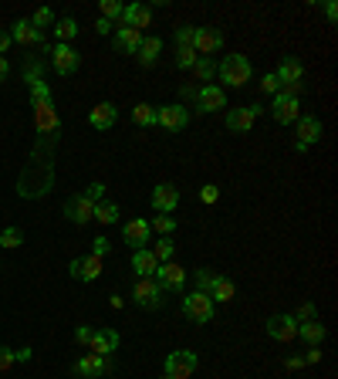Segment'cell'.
<instances>
[{
  "label": "cell",
  "instance_id": "obj_5",
  "mask_svg": "<svg viewBox=\"0 0 338 379\" xmlns=\"http://www.w3.org/2000/svg\"><path fill=\"white\" fill-rule=\"evenodd\" d=\"M47 54H51V65H54V72H58L61 78H68V75H75V72L82 68V54H78L71 44H58V47H51Z\"/></svg>",
  "mask_w": 338,
  "mask_h": 379
},
{
  "label": "cell",
  "instance_id": "obj_4",
  "mask_svg": "<svg viewBox=\"0 0 338 379\" xmlns=\"http://www.w3.org/2000/svg\"><path fill=\"white\" fill-rule=\"evenodd\" d=\"M132 301H135L139 308H146V312L159 308V305H163V288H159V281H156V278H139L135 288H132Z\"/></svg>",
  "mask_w": 338,
  "mask_h": 379
},
{
  "label": "cell",
  "instance_id": "obj_6",
  "mask_svg": "<svg viewBox=\"0 0 338 379\" xmlns=\"http://www.w3.org/2000/svg\"><path fill=\"white\" fill-rule=\"evenodd\" d=\"M156 126H163L166 132H183V129L190 126L186 105H183V102H176V105H159V109H156Z\"/></svg>",
  "mask_w": 338,
  "mask_h": 379
},
{
  "label": "cell",
  "instance_id": "obj_34",
  "mask_svg": "<svg viewBox=\"0 0 338 379\" xmlns=\"http://www.w3.org/2000/svg\"><path fill=\"white\" fill-rule=\"evenodd\" d=\"M216 278H220V271H210V268H200L196 271V292H203V295H210L213 285H216Z\"/></svg>",
  "mask_w": 338,
  "mask_h": 379
},
{
  "label": "cell",
  "instance_id": "obj_25",
  "mask_svg": "<svg viewBox=\"0 0 338 379\" xmlns=\"http://www.w3.org/2000/svg\"><path fill=\"white\" fill-rule=\"evenodd\" d=\"M139 65H146V68H153L156 61H159V54H163V41L159 38H142V44H139Z\"/></svg>",
  "mask_w": 338,
  "mask_h": 379
},
{
  "label": "cell",
  "instance_id": "obj_44",
  "mask_svg": "<svg viewBox=\"0 0 338 379\" xmlns=\"http://www.w3.org/2000/svg\"><path fill=\"white\" fill-rule=\"evenodd\" d=\"M84 197H88L91 204H98V200L105 197V183H88V186H84Z\"/></svg>",
  "mask_w": 338,
  "mask_h": 379
},
{
  "label": "cell",
  "instance_id": "obj_27",
  "mask_svg": "<svg viewBox=\"0 0 338 379\" xmlns=\"http://www.w3.org/2000/svg\"><path fill=\"white\" fill-rule=\"evenodd\" d=\"M210 298H213V305H216V301H234V298H237V285H234L230 278H223V274H220V278H216V285H213Z\"/></svg>",
  "mask_w": 338,
  "mask_h": 379
},
{
  "label": "cell",
  "instance_id": "obj_39",
  "mask_svg": "<svg viewBox=\"0 0 338 379\" xmlns=\"http://www.w3.org/2000/svg\"><path fill=\"white\" fill-rule=\"evenodd\" d=\"M44 102H51V88H47V82H31V105H44Z\"/></svg>",
  "mask_w": 338,
  "mask_h": 379
},
{
  "label": "cell",
  "instance_id": "obj_2",
  "mask_svg": "<svg viewBox=\"0 0 338 379\" xmlns=\"http://www.w3.org/2000/svg\"><path fill=\"white\" fill-rule=\"evenodd\" d=\"M274 78L281 82V91H284V95L297 98V91L304 88V68H301V61H297L295 54H288V58H281V65H278Z\"/></svg>",
  "mask_w": 338,
  "mask_h": 379
},
{
  "label": "cell",
  "instance_id": "obj_13",
  "mask_svg": "<svg viewBox=\"0 0 338 379\" xmlns=\"http://www.w3.org/2000/svg\"><path fill=\"white\" fill-rule=\"evenodd\" d=\"M223 47V34L216 31V28H196V38H193V51L200 54V58H210Z\"/></svg>",
  "mask_w": 338,
  "mask_h": 379
},
{
  "label": "cell",
  "instance_id": "obj_38",
  "mask_svg": "<svg viewBox=\"0 0 338 379\" xmlns=\"http://www.w3.org/2000/svg\"><path fill=\"white\" fill-rule=\"evenodd\" d=\"M172 38H176V47H193V38H196V28H193V24H179Z\"/></svg>",
  "mask_w": 338,
  "mask_h": 379
},
{
  "label": "cell",
  "instance_id": "obj_50",
  "mask_svg": "<svg viewBox=\"0 0 338 379\" xmlns=\"http://www.w3.org/2000/svg\"><path fill=\"white\" fill-rule=\"evenodd\" d=\"M325 17L335 24V17H338V3H335V0H328V3H325Z\"/></svg>",
  "mask_w": 338,
  "mask_h": 379
},
{
  "label": "cell",
  "instance_id": "obj_10",
  "mask_svg": "<svg viewBox=\"0 0 338 379\" xmlns=\"http://www.w3.org/2000/svg\"><path fill=\"white\" fill-rule=\"evenodd\" d=\"M153 278L159 281V288H163V292H183V285H186V271H183V264H176V261L159 264Z\"/></svg>",
  "mask_w": 338,
  "mask_h": 379
},
{
  "label": "cell",
  "instance_id": "obj_11",
  "mask_svg": "<svg viewBox=\"0 0 338 379\" xmlns=\"http://www.w3.org/2000/svg\"><path fill=\"white\" fill-rule=\"evenodd\" d=\"M264 332L274 338V342H291V338H297V322L291 315H271L264 322Z\"/></svg>",
  "mask_w": 338,
  "mask_h": 379
},
{
  "label": "cell",
  "instance_id": "obj_20",
  "mask_svg": "<svg viewBox=\"0 0 338 379\" xmlns=\"http://www.w3.org/2000/svg\"><path fill=\"white\" fill-rule=\"evenodd\" d=\"M115 116H119V109H115L112 102H102V105H95V109L88 112V126L98 129V132H105V129L115 126Z\"/></svg>",
  "mask_w": 338,
  "mask_h": 379
},
{
  "label": "cell",
  "instance_id": "obj_37",
  "mask_svg": "<svg viewBox=\"0 0 338 379\" xmlns=\"http://www.w3.org/2000/svg\"><path fill=\"white\" fill-rule=\"evenodd\" d=\"M196 51L193 47H176V68H183V72H190L193 65H196Z\"/></svg>",
  "mask_w": 338,
  "mask_h": 379
},
{
  "label": "cell",
  "instance_id": "obj_47",
  "mask_svg": "<svg viewBox=\"0 0 338 379\" xmlns=\"http://www.w3.org/2000/svg\"><path fill=\"white\" fill-rule=\"evenodd\" d=\"M200 200H203V204H216V200H220V186L207 183V186L200 190Z\"/></svg>",
  "mask_w": 338,
  "mask_h": 379
},
{
  "label": "cell",
  "instance_id": "obj_42",
  "mask_svg": "<svg viewBox=\"0 0 338 379\" xmlns=\"http://www.w3.org/2000/svg\"><path fill=\"white\" fill-rule=\"evenodd\" d=\"M291 318H295L297 325H301V322H311V318H318V312H315V305H311V301H304V305L297 308V312L291 315Z\"/></svg>",
  "mask_w": 338,
  "mask_h": 379
},
{
  "label": "cell",
  "instance_id": "obj_19",
  "mask_svg": "<svg viewBox=\"0 0 338 379\" xmlns=\"http://www.w3.org/2000/svg\"><path fill=\"white\" fill-rule=\"evenodd\" d=\"M119 349V332L115 329H102V332H91V342H88V352H95V356H109V352H115Z\"/></svg>",
  "mask_w": 338,
  "mask_h": 379
},
{
  "label": "cell",
  "instance_id": "obj_49",
  "mask_svg": "<svg viewBox=\"0 0 338 379\" xmlns=\"http://www.w3.org/2000/svg\"><path fill=\"white\" fill-rule=\"evenodd\" d=\"M75 342H82V345H88V342H91V329H88V325H82V329H75Z\"/></svg>",
  "mask_w": 338,
  "mask_h": 379
},
{
  "label": "cell",
  "instance_id": "obj_1",
  "mask_svg": "<svg viewBox=\"0 0 338 379\" xmlns=\"http://www.w3.org/2000/svg\"><path fill=\"white\" fill-rule=\"evenodd\" d=\"M251 61L244 58V54H227L220 65H216V75H220V82L230 85V88H240V85L251 82Z\"/></svg>",
  "mask_w": 338,
  "mask_h": 379
},
{
  "label": "cell",
  "instance_id": "obj_3",
  "mask_svg": "<svg viewBox=\"0 0 338 379\" xmlns=\"http://www.w3.org/2000/svg\"><path fill=\"white\" fill-rule=\"evenodd\" d=\"M183 312H186L190 322H196V325H210V318L216 315V305H213V298L203 295V292H190V295L183 298Z\"/></svg>",
  "mask_w": 338,
  "mask_h": 379
},
{
  "label": "cell",
  "instance_id": "obj_36",
  "mask_svg": "<svg viewBox=\"0 0 338 379\" xmlns=\"http://www.w3.org/2000/svg\"><path fill=\"white\" fill-rule=\"evenodd\" d=\"M21 244H24L21 227H3L0 230V248H21Z\"/></svg>",
  "mask_w": 338,
  "mask_h": 379
},
{
  "label": "cell",
  "instance_id": "obj_26",
  "mask_svg": "<svg viewBox=\"0 0 338 379\" xmlns=\"http://www.w3.org/2000/svg\"><path fill=\"white\" fill-rule=\"evenodd\" d=\"M297 338H304L308 345H322V338H325V325H322L318 318L301 322V325H297Z\"/></svg>",
  "mask_w": 338,
  "mask_h": 379
},
{
  "label": "cell",
  "instance_id": "obj_35",
  "mask_svg": "<svg viewBox=\"0 0 338 379\" xmlns=\"http://www.w3.org/2000/svg\"><path fill=\"white\" fill-rule=\"evenodd\" d=\"M54 21H58V17H54V10H51V7H38V10H34V17H31L34 31H41V34H44V28H54Z\"/></svg>",
  "mask_w": 338,
  "mask_h": 379
},
{
  "label": "cell",
  "instance_id": "obj_51",
  "mask_svg": "<svg viewBox=\"0 0 338 379\" xmlns=\"http://www.w3.org/2000/svg\"><path fill=\"white\" fill-rule=\"evenodd\" d=\"M10 31H0V58H3V54H7V47H10Z\"/></svg>",
  "mask_w": 338,
  "mask_h": 379
},
{
  "label": "cell",
  "instance_id": "obj_32",
  "mask_svg": "<svg viewBox=\"0 0 338 379\" xmlns=\"http://www.w3.org/2000/svg\"><path fill=\"white\" fill-rule=\"evenodd\" d=\"M122 10H126V3H119V0H102V3H98V17L109 21V24H115V21L122 17Z\"/></svg>",
  "mask_w": 338,
  "mask_h": 379
},
{
  "label": "cell",
  "instance_id": "obj_55",
  "mask_svg": "<svg viewBox=\"0 0 338 379\" xmlns=\"http://www.w3.org/2000/svg\"><path fill=\"white\" fill-rule=\"evenodd\" d=\"M301 366H304V359H301V356H291V359H288V369H301Z\"/></svg>",
  "mask_w": 338,
  "mask_h": 379
},
{
  "label": "cell",
  "instance_id": "obj_8",
  "mask_svg": "<svg viewBox=\"0 0 338 379\" xmlns=\"http://www.w3.org/2000/svg\"><path fill=\"white\" fill-rule=\"evenodd\" d=\"M193 373H196V352L183 349V352H169V356H166V376L190 379Z\"/></svg>",
  "mask_w": 338,
  "mask_h": 379
},
{
  "label": "cell",
  "instance_id": "obj_46",
  "mask_svg": "<svg viewBox=\"0 0 338 379\" xmlns=\"http://www.w3.org/2000/svg\"><path fill=\"white\" fill-rule=\"evenodd\" d=\"M260 91H264V95H278V91H281V82H278L274 75H264V78H260Z\"/></svg>",
  "mask_w": 338,
  "mask_h": 379
},
{
  "label": "cell",
  "instance_id": "obj_54",
  "mask_svg": "<svg viewBox=\"0 0 338 379\" xmlns=\"http://www.w3.org/2000/svg\"><path fill=\"white\" fill-rule=\"evenodd\" d=\"M179 95H183V98H196V88H193V85H183Z\"/></svg>",
  "mask_w": 338,
  "mask_h": 379
},
{
  "label": "cell",
  "instance_id": "obj_48",
  "mask_svg": "<svg viewBox=\"0 0 338 379\" xmlns=\"http://www.w3.org/2000/svg\"><path fill=\"white\" fill-rule=\"evenodd\" d=\"M95 31H98V38H105V34H112L115 28H112L109 21H102V17H98V21H95Z\"/></svg>",
  "mask_w": 338,
  "mask_h": 379
},
{
  "label": "cell",
  "instance_id": "obj_12",
  "mask_svg": "<svg viewBox=\"0 0 338 379\" xmlns=\"http://www.w3.org/2000/svg\"><path fill=\"white\" fill-rule=\"evenodd\" d=\"M122 237H126V244H132V248L139 251V248H146V244L153 241V227H149V220L135 217V220L122 224Z\"/></svg>",
  "mask_w": 338,
  "mask_h": 379
},
{
  "label": "cell",
  "instance_id": "obj_45",
  "mask_svg": "<svg viewBox=\"0 0 338 379\" xmlns=\"http://www.w3.org/2000/svg\"><path fill=\"white\" fill-rule=\"evenodd\" d=\"M14 369V349L0 345V373H10Z\"/></svg>",
  "mask_w": 338,
  "mask_h": 379
},
{
  "label": "cell",
  "instance_id": "obj_43",
  "mask_svg": "<svg viewBox=\"0 0 338 379\" xmlns=\"http://www.w3.org/2000/svg\"><path fill=\"white\" fill-rule=\"evenodd\" d=\"M91 251H95V257H105V254L112 251V241H109V237H102V234H98V237H95V241H91Z\"/></svg>",
  "mask_w": 338,
  "mask_h": 379
},
{
  "label": "cell",
  "instance_id": "obj_29",
  "mask_svg": "<svg viewBox=\"0 0 338 379\" xmlns=\"http://www.w3.org/2000/svg\"><path fill=\"white\" fill-rule=\"evenodd\" d=\"M34 112H38V129H41V132H54V129H58V116H54L51 102H44V105H34Z\"/></svg>",
  "mask_w": 338,
  "mask_h": 379
},
{
  "label": "cell",
  "instance_id": "obj_21",
  "mask_svg": "<svg viewBox=\"0 0 338 379\" xmlns=\"http://www.w3.org/2000/svg\"><path fill=\"white\" fill-rule=\"evenodd\" d=\"M102 373H105V359L95 356V352H88V356H82L75 362V376H82V379H98Z\"/></svg>",
  "mask_w": 338,
  "mask_h": 379
},
{
  "label": "cell",
  "instance_id": "obj_16",
  "mask_svg": "<svg viewBox=\"0 0 338 379\" xmlns=\"http://www.w3.org/2000/svg\"><path fill=\"white\" fill-rule=\"evenodd\" d=\"M68 271H71V278L75 281H95L98 274H102V257H75L71 264H68Z\"/></svg>",
  "mask_w": 338,
  "mask_h": 379
},
{
  "label": "cell",
  "instance_id": "obj_18",
  "mask_svg": "<svg viewBox=\"0 0 338 379\" xmlns=\"http://www.w3.org/2000/svg\"><path fill=\"white\" fill-rule=\"evenodd\" d=\"M142 38H146V34L135 31V28H119V31H112V47H115L119 54H135Z\"/></svg>",
  "mask_w": 338,
  "mask_h": 379
},
{
  "label": "cell",
  "instance_id": "obj_30",
  "mask_svg": "<svg viewBox=\"0 0 338 379\" xmlns=\"http://www.w3.org/2000/svg\"><path fill=\"white\" fill-rule=\"evenodd\" d=\"M132 122H135V126H156V105L139 102V105L132 109Z\"/></svg>",
  "mask_w": 338,
  "mask_h": 379
},
{
  "label": "cell",
  "instance_id": "obj_15",
  "mask_svg": "<svg viewBox=\"0 0 338 379\" xmlns=\"http://www.w3.org/2000/svg\"><path fill=\"white\" fill-rule=\"evenodd\" d=\"M91 210H95V204H91L84 193H75V197L65 200V217H68L71 224H78V227L91 220Z\"/></svg>",
  "mask_w": 338,
  "mask_h": 379
},
{
  "label": "cell",
  "instance_id": "obj_33",
  "mask_svg": "<svg viewBox=\"0 0 338 379\" xmlns=\"http://www.w3.org/2000/svg\"><path fill=\"white\" fill-rule=\"evenodd\" d=\"M193 75H196V82H203V85H210V78L216 75V65H213L210 58H196V65L190 68Z\"/></svg>",
  "mask_w": 338,
  "mask_h": 379
},
{
  "label": "cell",
  "instance_id": "obj_41",
  "mask_svg": "<svg viewBox=\"0 0 338 379\" xmlns=\"http://www.w3.org/2000/svg\"><path fill=\"white\" fill-rule=\"evenodd\" d=\"M149 227H153V230H159L163 237H169V234L176 230V217H172V213H163V217H156Z\"/></svg>",
  "mask_w": 338,
  "mask_h": 379
},
{
  "label": "cell",
  "instance_id": "obj_31",
  "mask_svg": "<svg viewBox=\"0 0 338 379\" xmlns=\"http://www.w3.org/2000/svg\"><path fill=\"white\" fill-rule=\"evenodd\" d=\"M54 34L61 38V44H68L71 38H78V21H75V17H61V21H54Z\"/></svg>",
  "mask_w": 338,
  "mask_h": 379
},
{
  "label": "cell",
  "instance_id": "obj_52",
  "mask_svg": "<svg viewBox=\"0 0 338 379\" xmlns=\"http://www.w3.org/2000/svg\"><path fill=\"white\" fill-rule=\"evenodd\" d=\"M31 356H34L31 349H17V352H14V362H31Z\"/></svg>",
  "mask_w": 338,
  "mask_h": 379
},
{
  "label": "cell",
  "instance_id": "obj_24",
  "mask_svg": "<svg viewBox=\"0 0 338 379\" xmlns=\"http://www.w3.org/2000/svg\"><path fill=\"white\" fill-rule=\"evenodd\" d=\"M227 129H230V132H251L254 129L251 105H244V109H230V112H227Z\"/></svg>",
  "mask_w": 338,
  "mask_h": 379
},
{
  "label": "cell",
  "instance_id": "obj_23",
  "mask_svg": "<svg viewBox=\"0 0 338 379\" xmlns=\"http://www.w3.org/2000/svg\"><path fill=\"white\" fill-rule=\"evenodd\" d=\"M10 41H17V44H44V34H41V31H34V24H31V21H17V24L10 28Z\"/></svg>",
  "mask_w": 338,
  "mask_h": 379
},
{
  "label": "cell",
  "instance_id": "obj_57",
  "mask_svg": "<svg viewBox=\"0 0 338 379\" xmlns=\"http://www.w3.org/2000/svg\"><path fill=\"white\" fill-rule=\"evenodd\" d=\"M163 379H172V376H166V373H163Z\"/></svg>",
  "mask_w": 338,
  "mask_h": 379
},
{
  "label": "cell",
  "instance_id": "obj_22",
  "mask_svg": "<svg viewBox=\"0 0 338 379\" xmlns=\"http://www.w3.org/2000/svg\"><path fill=\"white\" fill-rule=\"evenodd\" d=\"M156 268H159V261L153 257L149 248H139V251L132 254V271H135L139 278H153V274H156Z\"/></svg>",
  "mask_w": 338,
  "mask_h": 379
},
{
  "label": "cell",
  "instance_id": "obj_7",
  "mask_svg": "<svg viewBox=\"0 0 338 379\" xmlns=\"http://www.w3.org/2000/svg\"><path fill=\"white\" fill-rule=\"evenodd\" d=\"M196 112H203V116H213V112H220V109H227V95H223V88H216V85H200L196 88Z\"/></svg>",
  "mask_w": 338,
  "mask_h": 379
},
{
  "label": "cell",
  "instance_id": "obj_53",
  "mask_svg": "<svg viewBox=\"0 0 338 379\" xmlns=\"http://www.w3.org/2000/svg\"><path fill=\"white\" fill-rule=\"evenodd\" d=\"M301 359H304V362H322V352H318V345H311V349H308V356H301Z\"/></svg>",
  "mask_w": 338,
  "mask_h": 379
},
{
  "label": "cell",
  "instance_id": "obj_40",
  "mask_svg": "<svg viewBox=\"0 0 338 379\" xmlns=\"http://www.w3.org/2000/svg\"><path fill=\"white\" fill-rule=\"evenodd\" d=\"M172 251H176L172 237H163V241H156V251H153V257H156L159 264H166V261H172Z\"/></svg>",
  "mask_w": 338,
  "mask_h": 379
},
{
  "label": "cell",
  "instance_id": "obj_56",
  "mask_svg": "<svg viewBox=\"0 0 338 379\" xmlns=\"http://www.w3.org/2000/svg\"><path fill=\"white\" fill-rule=\"evenodd\" d=\"M10 75V65H7V58H0V82Z\"/></svg>",
  "mask_w": 338,
  "mask_h": 379
},
{
  "label": "cell",
  "instance_id": "obj_9",
  "mask_svg": "<svg viewBox=\"0 0 338 379\" xmlns=\"http://www.w3.org/2000/svg\"><path fill=\"white\" fill-rule=\"evenodd\" d=\"M271 116H274V122L291 126V122L301 119V102L291 98V95H284V91H278V95H274V105H271Z\"/></svg>",
  "mask_w": 338,
  "mask_h": 379
},
{
  "label": "cell",
  "instance_id": "obj_14",
  "mask_svg": "<svg viewBox=\"0 0 338 379\" xmlns=\"http://www.w3.org/2000/svg\"><path fill=\"white\" fill-rule=\"evenodd\" d=\"M295 136H297V146H315L322 139V119L318 116H301L295 122Z\"/></svg>",
  "mask_w": 338,
  "mask_h": 379
},
{
  "label": "cell",
  "instance_id": "obj_28",
  "mask_svg": "<svg viewBox=\"0 0 338 379\" xmlns=\"http://www.w3.org/2000/svg\"><path fill=\"white\" fill-rule=\"evenodd\" d=\"M91 220H98V224H119V207L109 204V200H98L95 210H91Z\"/></svg>",
  "mask_w": 338,
  "mask_h": 379
},
{
  "label": "cell",
  "instance_id": "obj_17",
  "mask_svg": "<svg viewBox=\"0 0 338 379\" xmlns=\"http://www.w3.org/2000/svg\"><path fill=\"white\" fill-rule=\"evenodd\" d=\"M149 204H153V210H159V213H172L176 207H179V190H176V186H169V183H159V186L153 190Z\"/></svg>",
  "mask_w": 338,
  "mask_h": 379
}]
</instances>
